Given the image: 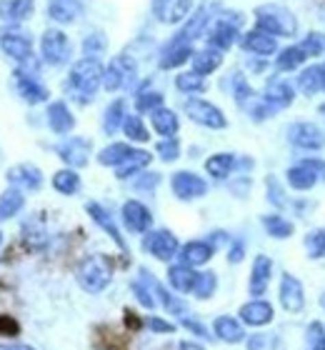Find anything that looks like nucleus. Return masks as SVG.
Listing matches in <instances>:
<instances>
[{"label": "nucleus", "mask_w": 325, "mask_h": 350, "mask_svg": "<svg viewBox=\"0 0 325 350\" xmlns=\"http://www.w3.org/2000/svg\"><path fill=\"white\" fill-rule=\"evenodd\" d=\"M130 153H133V148H130L128 143H113V146L103 148L101 155H98V163H101V165H113V168H118L120 163L128 161Z\"/></svg>", "instance_id": "ea45409f"}, {"label": "nucleus", "mask_w": 325, "mask_h": 350, "mask_svg": "<svg viewBox=\"0 0 325 350\" xmlns=\"http://www.w3.org/2000/svg\"><path fill=\"white\" fill-rule=\"evenodd\" d=\"M311 350H325V343H323V345H313Z\"/></svg>", "instance_id": "0e129e2a"}, {"label": "nucleus", "mask_w": 325, "mask_h": 350, "mask_svg": "<svg viewBox=\"0 0 325 350\" xmlns=\"http://www.w3.org/2000/svg\"><path fill=\"white\" fill-rule=\"evenodd\" d=\"M178 350H205L203 345H198V343H190V340H185V343H181V348Z\"/></svg>", "instance_id": "e2e57ef3"}, {"label": "nucleus", "mask_w": 325, "mask_h": 350, "mask_svg": "<svg viewBox=\"0 0 325 350\" xmlns=\"http://www.w3.org/2000/svg\"><path fill=\"white\" fill-rule=\"evenodd\" d=\"M0 48L8 58L18 60V63H25V60L33 58V40H30L28 33H23L15 25H8V28L0 30Z\"/></svg>", "instance_id": "39448f33"}, {"label": "nucleus", "mask_w": 325, "mask_h": 350, "mask_svg": "<svg viewBox=\"0 0 325 350\" xmlns=\"http://www.w3.org/2000/svg\"><path fill=\"white\" fill-rule=\"evenodd\" d=\"M48 125L58 135H65V133H70L75 128V118H73V113L63 100H55L48 105Z\"/></svg>", "instance_id": "bb28decb"}, {"label": "nucleus", "mask_w": 325, "mask_h": 350, "mask_svg": "<svg viewBox=\"0 0 325 350\" xmlns=\"http://www.w3.org/2000/svg\"><path fill=\"white\" fill-rule=\"evenodd\" d=\"M90 148L93 146L86 138H68L63 146H58V155L63 158V163L68 168H83V165H88Z\"/></svg>", "instance_id": "dca6fc26"}, {"label": "nucleus", "mask_w": 325, "mask_h": 350, "mask_svg": "<svg viewBox=\"0 0 325 350\" xmlns=\"http://www.w3.org/2000/svg\"><path fill=\"white\" fill-rule=\"evenodd\" d=\"M270 275H273V260L268 256H258L253 260V270H250V295L260 298L265 295L268 285H270Z\"/></svg>", "instance_id": "6ab92c4d"}, {"label": "nucleus", "mask_w": 325, "mask_h": 350, "mask_svg": "<svg viewBox=\"0 0 325 350\" xmlns=\"http://www.w3.org/2000/svg\"><path fill=\"white\" fill-rule=\"evenodd\" d=\"M18 330H21V325H18L13 318L0 315V336H18Z\"/></svg>", "instance_id": "6e6d98bb"}, {"label": "nucleus", "mask_w": 325, "mask_h": 350, "mask_svg": "<svg viewBox=\"0 0 325 350\" xmlns=\"http://www.w3.org/2000/svg\"><path fill=\"white\" fill-rule=\"evenodd\" d=\"M213 330H216V336L223 340V343H243L246 340V330H243V325H240L235 318H231V315H220V318H216V323H213Z\"/></svg>", "instance_id": "c85d7f7f"}, {"label": "nucleus", "mask_w": 325, "mask_h": 350, "mask_svg": "<svg viewBox=\"0 0 325 350\" xmlns=\"http://www.w3.org/2000/svg\"><path fill=\"white\" fill-rule=\"evenodd\" d=\"M233 168H235V155L231 153H216L205 161V170L218 180H225L233 173Z\"/></svg>", "instance_id": "c9c22d12"}, {"label": "nucleus", "mask_w": 325, "mask_h": 350, "mask_svg": "<svg viewBox=\"0 0 325 350\" xmlns=\"http://www.w3.org/2000/svg\"><path fill=\"white\" fill-rule=\"evenodd\" d=\"M190 60H193V73L203 75V78L223 66V55H220V51H216V48H205V51L193 53Z\"/></svg>", "instance_id": "7c9ffc66"}, {"label": "nucleus", "mask_w": 325, "mask_h": 350, "mask_svg": "<svg viewBox=\"0 0 325 350\" xmlns=\"http://www.w3.org/2000/svg\"><path fill=\"white\" fill-rule=\"evenodd\" d=\"M143 248L158 260H170L178 256V238L170 230H153L145 235Z\"/></svg>", "instance_id": "9d476101"}, {"label": "nucleus", "mask_w": 325, "mask_h": 350, "mask_svg": "<svg viewBox=\"0 0 325 350\" xmlns=\"http://www.w3.org/2000/svg\"><path fill=\"white\" fill-rule=\"evenodd\" d=\"M78 283L83 291L88 293H103L110 285V278H113V268L105 256H88L86 260L78 265Z\"/></svg>", "instance_id": "7ed1b4c3"}, {"label": "nucleus", "mask_w": 325, "mask_h": 350, "mask_svg": "<svg viewBox=\"0 0 325 350\" xmlns=\"http://www.w3.org/2000/svg\"><path fill=\"white\" fill-rule=\"evenodd\" d=\"M268 200H270V203H275L278 208H283V205H285L283 190L278 188V180H275V178H268Z\"/></svg>", "instance_id": "5fc2aeb1"}, {"label": "nucleus", "mask_w": 325, "mask_h": 350, "mask_svg": "<svg viewBox=\"0 0 325 350\" xmlns=\"http://www.w3.org/2000/svg\"><path fill=\"white\" fill-rule=\"evenodd\" d=\"M170 188L181 200H195V198H203L208 193V183L203 180L200 175L190 173V170H178L170 178Z\"/></svg>", "instance_id": "1a4fd4ad"}, {"label": "nucleus", "mask_w": 325, "mask_h": 350, "mask_svg": "<svg viewBox=\"0 0 325 350\" xmlns=\"http://www.w3.org/2000/svg\"><path fill=\"white\" fill-rule=\"evenodd\" d=\"M175 88H178L181 93H188V95L203 93V90H205V81H203V75L190 70V73H181L175 78Z\"/></svg>", "instance_id": "c03bdc74"}, {"label": "nucleus", "mask_w": 325, "mask_h": 350, "mask_svg": "<svg viewBox=\"0 0 325 350\" xmlns=\"http://www.w3.org/2000/svg\"><path fill=\"white\" fill-rule=\"evenodd\" d=\"M238 21H228V18H220L218 23H213L208 30V48H216V51H228L235 45L238 40Z\"/></svg>", "instance_id": "ddd939ff"}, {"label": "nucleus", "mask_w": 325, "mask_h": 350, "mask_svg": "<svg viewBox=\"0 0 325 350\" xmlns=\"http://www.w3.org/2000/svg\"><path fill=\"white\" fill-rule=\"evenodd\" d=\"M300 48L305 51V55H308V58H315V55H323L325 40H323V36H320V33H311V36L300 43Z\"/></svg>", "instance_id": "603ef678"}, {"label": "nucleus", "mask_w": 325, "mask_h": 350, "mask_svg": "<svg viewBox=\"0 0 325 350\" xmlns=\"http://www.w3.org/2000/svg\"><path fill=\"white\" fill-rule=\"evenodd\" d=\"M285 175H288L290 188H296V190H311L313 185H318V180H320V170L313 165V161L298 163V165L288 168Z\"/></svg>", "instance_id": "a211bd4d"}, {"label": "nucleus", "mask_w": 325, "mask_h": 350, "mask_svg": "<svg viewBox=\"0 0 325 350\" xmlns=\"http://www.w3.org/2000/svg\"><path fill=\"white\" fill-rule=\"evenodd\" d=\"M263 228L268 230V235L270 238H278V241H285V238H290L293 235V223L290 220H285L283 215H265L263 218Z\"/></svg>", "instance_id": "79ce46f5"}, {"label": "nucleus", "mask_w": 325, "mask_h": 350, "mask_svg": "<svg viewBox=\"0 0 325 350\" xmlns=\"http://www.w3.org/2000/svg\"><path fill=\"white\" fill-rule=\"evenodd\" d=\"M243 48L253 55H260V58H268V55H275L278 53V43H275L273 36H268L263 30H250L243 36Z\"/></svg>", "instance_id": "412c9836"}, {"label": "nucleus", "mask_w": 325, "mask_h": 350, "mask_svg": "<svg viewBox=\"0 0 325 350\" xmlns=\"http://www.w3.org/2000/svg\"><path fill=\"white\" fill-rule=\"evenodd\" d=\"M305 60H308V55H305L303 48H300V45H290V48L281 51V55L275 58V68H278V70H298Z\"/></svg>", "instance_id": "4c0bfd02"}, {"label": "nucleus", "mask_w": 325, "mask_h": 350, "mask_svg": "<svg viewBox=\"0 0 325 350\" xmlns=\"http://www.w3.org/2000/svg\"><path fill=\"white\" fill-rule=\"evenodd\" d=\"M103 75H105V68L101 66V60H78L68 75V93L78 103H90L98 93V88L103 85Z\"/></svg>", "instance_id": "f257e3e1"}, {"label": "nucleus", "mask_w": 325, "mask_h": 350, "mask_svg": "<svg viewBox=\"0 0 325 350\" xmlns=\"http://www.w3.org/2000/svg\"><path fill=\"white\" fill-rule=\"evenodd\" d=\"M296 93H293V88L288 85L285 81H270L265 85V95H263V100L268 103V108L273 110H283L288 108L290 103H293Z\"/></svg>", "instance_id": "b1692460"}, {"label": "nucleus", "mask_w": 325, "mask_h": 350, "mask_svg": "<svg viewBox=\"0 0 325 350\" xmlns=\"http://www.w3.org/2000/svg\"><path fill=\"white\" fill-rule=\"evenodd\" d=\"M133 293H135V298L140 300V306H143V308H148V310H153V308H155L153 288L148 291V283H145V280H135V283H133Z\"/></svg>", "instance_id": "864d4df0"}, {"label": "nucleus", "mask_w": 325, "mask_h": 350, "mask_svg": "<svg viewBox=\"0 0 325 350\" xmlns=\"http://www.w3.org/2000/svg\"><path fill=\"white\" fill-rule=\"evenodd\" d=\"M218 5H220V0H203L200 5H198V10L190 15L188 23L178 30V36H175L170 43L190 45L195 38H200L203 33H205V28H208V23H210V18H213V13L218 10Z\"/></svg>", "instance_id": "20e7f679"}, {"label": "nucleus", "mask_w": 325, "mask_h": 350, "mask_svg": "<svg viewBox=\"0 0 325 350\" xmlns=\"http://www.w3.org/2000/svg\"><path fill=\"white\" fill-rule=\"evenodd\" d=\"M281 303L288 313H300L305 308V293H303V283L298 280L296 275H285L281 278Z\"/></svg>", "instance_id": "2eb2a0df"}, {"label": "nucleus", "mask_w": 325, "mask_h": 350, "mask_svg": "<svg viewBox=\"0 0 325 350\" xmlns=\"http://www.w3.org/2000/svg\"><path fill=\"white\" fill-rule=\"evenodd\" d=\"M231 262H240L243 260V245H240V243H235V248H231Z\"/></svg>", "instance_id": "052dcab7"}, {"label": "nucleus", "mask_w": 325, "mask_h": 350, "mask_svg": "<svg viewBox=\"0 0 325 350\" xmlns=\"http://www.w3.org/2000/svg\"><path fill=\"white\" fill-rule=\"evenodd\" d=\"M155 150H158V155H160V158H163L166 163H173V161H178V158H181V143H178L175 138L160 140Z\"/></svg>", "instance_id": "8fccbe9b"}, {"label": "nucleus", "mask_w": 325, "mask_h": 350, "mask_svg": "<svg viewBox=\"0 0 325 350\" xmlns=\"http://www.w3.org/2000/svg\"><path fill=\"white\" fill-rule=\"evenodd\" d=\"M86 211H88V215L93 218V223H98V226L105 230V233L116 241V245L120 250H128V245H125V241H123V235H120V230H118V226L113 223V218H110V213L103 208V205H98V203H88L86 205Z\"/></svg>", "instance_id": "a878e982"}, {"label": "nucleus", "mask_w": 325, "mask_h": 350, "mask_svg": "<svg viewBox=\"0 0 325 350\" xmlns=\"http://www.w3.org/2000/svg\"><path fill=\"white\" fill-rule=\"evenodd\" d=\"M0 243H3V233H0Z\"/></svg>", "instance_id": "338daca9"}, {"label": "nucleus", "mask_w": 325, "mask_h": 350, "mask_svg": "<svg viewBox=\"0 0 325 350\" xmlns=\"http://www.w3.org/2000/svg\"><path fill=\"white\" fill-rule=\"evenodd\" d=\"M125 116H128L125 113V100H113L105 108V116H103V131L108 133V135H113L118 128H123Z\"/></svg>", "instance_id": "58836bf2"}, {"label": "nucleus", "mask_w": 325, "mask_h": 350, "mask_svg": "<svg viewBox=\"0 0 325 350\" xmlns=\"http://www.w3.org/2000/svg\"><path fill=\"white\" fill-rule=\"evenodd\" d=\"M33 0H0V18L10 25H18L33 15Z\"/></svg>", "instance_id": "cd10ccee"}, {"label": "nucleus", "mask_w": 325, "mask_h": 350, "mask_svg": "<svg viewBox=\"0 0 325 350\" xmlns=\"http://www.w3.org/2000/svg\"><path fill=\"white\" fill-rule=\"evenodd\" d=\"M255 25H258V30L273 38H290L296 36L298 30L296 15L290 13L288 8L273 5V3L255 8Z\"/></svg>", "instance_id": "f03ea898"}, {"label": "nucleus", "mask_w": 325, "mask_h": 350, "mask_svg": "<svg viewBox=\"0 0 325 350\" xmlns=\"http://www.w3.org/2000/svg\"><path fill=\"white\" fill-rule=\"evenodd\" d=\"M218 288V278L216 273H198V283H195L193 293H195V298H200V300H208L213 293H216Z\"/></svg>", "instance_id": "a18cd8bd"}, {"label": "nucleus", "mask_w": 325, "mask_h": 350, "mask_svg": "<svg viewBox=\"0 0 325 350\" xmlns=\"http://www.w3.org/2000/svg\"><path fill=\"white\" fill-rule=\"evenodd\" d=\"M15 88H18V95H21L25 103H30V105H38V103L48 100V90H45V85H40L33 75L15 73Z\"/></svg>", "instance_id": "4be33fe9"}, {"label": "nucleus", "mask_w": 325, "mask_h": 350, "mask_svg": "<svg viewBox=\"0 0 325 350\" xmlns=\"http://www.w3.org/2000/svg\"><path fill=\"white\" fill-rule=\"evenodd\" d=\"M193 10V0H153V13L160 23L175 25L183 23L185 18H190Z\"/></svg>", "instance_id": "9b49d317"}, {"label": "nucleus", "mask_w": 325, "mask_h": 350, "mask_svg": "<svg viewBox=\"0 0 325 350\" xmlns=\"http://www.w3.org/2000/svg\"><path fill=\"white\" fill-rule=\"evenodd\" d=\"M23 205H25V196H23V190L8 188L5 193L0 196V223H5L8 218L18 215V213L23 211Z\"/></svg>", "instance_id": "f704fd0d"}, {"label": "nucleus", "mask_w": 325, "mask_h": 350, "mask_svg": "<svg viewBox=\"0 0 325 350\" xmlns=\"http://www.w3.org/2000/svg\"><path fill=\"white\" fill-rule=\"evenodd\" d=\"M288 140L296 148H303V150H320L325 146V135L318 125L313 123H296L290 125Z\"/></svg>", "instance_id": "f8f14e48"}, {"label": "nucleus", "mask_w": 325, "mask_h": 350, "mask_svg": "<svg viewBox=\"0 0 325 350\" xmlns=\"http://www.w3.org/2000/svg\"><path fill=\"white\" fill-rule=\"evenodd\" d=\"M213 253H216V245H213V243L190 241L181 248V260H183V265L195 268V265H205V262L213 258Z\"/></svg>", "instance_id": "393cba45"}, {"label": "nucleus", "mask_w": 325, "mask_h": 350, "mask_svg": "<svg viewBox=\"0 0 325 350\" xmlns=\"http://www.w3.org/2000/svg\"><path fill=\"white\" fill-rule=\"evenodd\" d=\"M158 183H160V175L158 173H148L143 180H138L135 185H138V188H155Z\"/></svg>", "instance_id": "bf43d9fd"}, {"label": "nucleus", "mask_w": 325, "mask_h": 350, "mask_svg": "<svg viewBox=\"0 0 325 350\" xmlns=\"http://www.w3.org/2000/svg\"><path fill=\"white\" fill-rule=\"evenodd\" d=\"M0 350H36V348H30V345H21V343H13V345H0Z\"/></svg>", "instance_id": "680f3d73"}, {"label": "nucleus", "mask_w": 325, "mask_h": 350, "mask_svg": "<svg viewBox=\"0 0 325 350\" xmlns=\"http://www.w3.org/2000/svg\"><path fill=\"white\" fill-rule=\"evenodd\" d=\"M185 113H188V118L193 120V123L203 125V128L223 131L225 125H228L223 110L208 100H200V98H190V100H185Z\"/></svg>", "instance_id": "423d86ee"}, {"label": "nucleus", "mask_w": 325, "mask_h": 350, "mask_svg": "<svg viewBox=\"0 0 325 350\" xmlns=\"http://www.w3.org/2000/svg\"><path fill=\"white\" fill-rule=\"evenodd\" d=\"M240 321L248 323V325H253V328H258V325H268V323L273 321V306L270 303H265V300H250V303H246V306L240 308Z\"/></svg>", "instance_id": "aec40b11"}, {"label": "nucleus", "mask_w": 325, "mask_h": 350, "mask_svg": "<svg viewBox=\"0 0 325 350\" xmlns=\"http://www.w3.org/2000/svg\"><path fill=\"white\" fill-rule=\"evenodd\" d=\"M153 161V155L148 153V150H133V153L128 155V161L120 163L116 168V175L120 178V180H125V178H130V175L140 173L143 168H148Z\"/></svg>", "instance_id": "72a5a7b5"}, {"label": "nucleus", "mask_w": 325, "mask_h": 350, "mask_svg": "<svg viewBox=\"0 0 325 350\" xmlns=\"http://www.w3.org/2000/svg\"><path fill=\"white\" fill-rule=\"evenodd\" d=\"M123 133L133 143H148V138H151V135H148V128H145L143 120H140V116H125Z\"/></svg>", "instance_id": "37998d69"}, {"label": "nucleus", "mask_w": 325, "mask_h": 350, "mask_svg": "<svg viewBox=\"0 0 325 350\" xmlns=\"http://www.w3.org/2000/svg\"><path fill=\"white\" fill-rule=\"evenodd\" d=\"M135 81V63L128 55H118V58L110 60V66L105 68V75H103V88L105 90H120L128 83Z\"/></svg>", "instance_id": "6e6552de"}, {"label": "nucleus", "mask_w": 325, "mask_h": 350, "mask_svg": "<svg viewBox=\"0 0 325 350\" xmlns=\"http://www.w3.org/2000/svg\"><path fill=\"white\" fill-rule=\"evenodd\" d=\"M8 183H10V188H18V190H38L43 185V173L40 168H36L33 163H21V165H13V168L8 170Z\"/></svg>", "instance_id": "4468645a"}, {"label": "nucleus", "mask_w": 325, "mask_h": 350, "mask_svg": "<svg viewBox=\"0 0 325 350\" xmlns=\"http://www.w3.org/2000/svg\"><path fill=\"white\" fill-rule=\"evenodd\" d=\"M151 123H153V131L158 133V135H163V138H175V133L181 128L178 116L170 108H163V105L151 113Z\"/></svg>", "instance_id": "c756f323"}, {"label": "nucleus", "mask_w": 325, "mask_h": 350, "mask_svg": "<svg viewBox=\"0 0 325 350\" xmlns=\"http://www.w3.org/2000/svg\"><path fill=\"white\" fill-rule=\"evenodd\" d=\"M298 88H300L305 95H315L318 90H323V68L320 66L305 68L303 73L298 75Z\"/></svg>", "instance_id": "a19ab883"}, {"label": "nucleus", "mask_w": 325, "mask_h": 350, "mask_svg": "<svg viewBox=\"0 0 325 350\" xmlns=\"http://www.w3.org/2000/svg\"><path fill=\"white\" fill-rule=\"evenodd\" d=\"M323 68V90H325V66H320Z\"/></svg>", "instance_id": "69168bd1"}, {"label": "nucleus", "mask_w": 325, "mask_h": 350, "mask_svg": "<svg viewBox=\"0 0 325 350\" xmlns=\"http://www.w3.org/2000/svg\"><path fill=\"white\" fill-rule=\"evenodd\" d=\"M193 45H178V43H168L166 51L160 53V68L163 70H170V68H178L183 63H188L193 58Z\"/></svg>", "instance_id": "2f4dec72"}, {"label": "nucleus", "mask_w": 325, "mask_h": 350, "mask_svg": "<svg viewBox=\"0 0 325 350\" xmlns=\"http://www.w3.org/2000/svg\"><path fill=\"white\" fill-rule=\"evenodd\" d=\"M103 51H105V38H103L101 33H93V36L86 38V43H83V53H86V58L98 60V55H103Z\"/></svg>", "instance_id": "3c124183"}, {"label": "nucleus", "mask_w": 325, "mask_h": 350, "mask_svg": "<svg viewBox=\"0 0 325 350\" xmlns=\"http://www.w3.org/2000/svg\"><path fill=\"white\" fill-rule=\"evenodd\" d=\"M305 248L311 258H323L325 256V230H311L305 235Z\"/></svg>", "instance_id": "49530a36"}, {"label": "nucleus", "mask_w": 325, "mask_h": 350, "mask_svg": "<svg viewBox=\"0 0 325 350\" xmlns=\"http://www.w3.org/2000/svg\"><path fill=\"white\" fill-rule=\"evenodd\" d=\"M160 105H163V95L160 93H138V100H135L138 113H148L151 116L153 110L160 108Z\"/></svg>", "instance_id": "09e8293b"}, {"label": "nucleus", "mask_w": 325, "mask_h": 350, "mask_svg": "<svg viewBox=\"0 0 325 350\" xmlns=\"http://www.w3.org/2000/svg\"><path fill=\"white\" fill-rule=\"evenodd\" d=\"M80 15H83L80 0H51V3H48V18L60 23V25L75 23Z\"/></svg>", "instance_id": "5701e85b"}, {"label": "nucleus", "mask_w": 325, "mask_h": 350, "mask_svg": "<svg viewBox=\"0 0 325 350\" xmlns=\"http://www.w3.org/2000/svg\"><path fill=\"white\" fill-rule=\"evenodd\" d=\"M123 223L130 233H148L153 226V215L140 200H128L123 205Z\"/></svg>", "instance_id": "f3484780"}, {"label": "nucleus", "mask_w": 325, "mask_h": 350, "mask_svg": "<svg viewBox=\"0 0 325 350\" xmlns=\"http://www.w3.org/2000/svg\"><path fill=\"white\" fill-rule=\"evenodd\" d=\"M148 328L155 330V333H173L175 325H173V323L160 321V318H148Z\"/></svg>", "instance_id": "4d7b16f0"}, {"label": "nucleus", "mask_w": 325, "mask_h": 350, "mask_svg": "<svg viewBox=\"0 0 325 350\" xmlns=\"http://www.w3.org/2000/svg\"><path fill=\"white\" fill-rule=\"evenodd\" d=\"M40 55L48 66H63L70 58V40L63 30H45L40 38Z\"/></svg>", "instance_id": "0eeeda50"}, {"label": "nucleus", "mask_w": 325, "mask_h": 350, "mask_svg": "<svg viewBox=\"0 0 325 350\" xmlns=\"http://www.w3.org/2000/svg\"><path fill=\"white\" fill-rule=\"evenodd\" d=\"M248 350H275L278 348V338L273 333H255L246 340Z\"/></svg>", "instance_id": "de8ad7c7"}, {"label": "nucleus", "mask_w": 325, "mask_h": 350, "mask_svg": "<svg viewBox=\"0 0 325 350\" xmlns=\"http://www.w3.org/2000/svg\"><path fill=\"white\" fill-rule=\"evenodd\" d=\"M183 325H185V328H188V330H193L195 336L208 338V330L203 328V325H200V323H198V321H190V318H185V315H183Z\"/></svg>", "instance_id": "13d9d810"}, {"label": "nucleus", "mask_w": 325, "mask_h": 350, "mask_svg": "<svg viewBox=\"0 0 325 350\" xmlns=\"http://www.w3.org/2000/svg\"><path fill=\"white\" fill-rule=\"evenodd\" d=\"M53 188L58 190L60 196H73L80 190V175L75 173V168H63L53 175Z\"/></svg>", "instance_id": "e433bc0d"}, {"label": "nucleus", "mask_w": 325, "mask_h": 350, "mask_svg": "<svg viewBox=\"0 0 325 350\" xmlns=\"http://www.w3.org/2000/svg\"><path fill=\"white\" fill-rule=\"evenodd\" d=\"M168 283L173 285L178 293H193L195 283H198V273L190 265H173L168 270Z\"/></svg>", "instance_id": "473e14b6"}]
</instances>
